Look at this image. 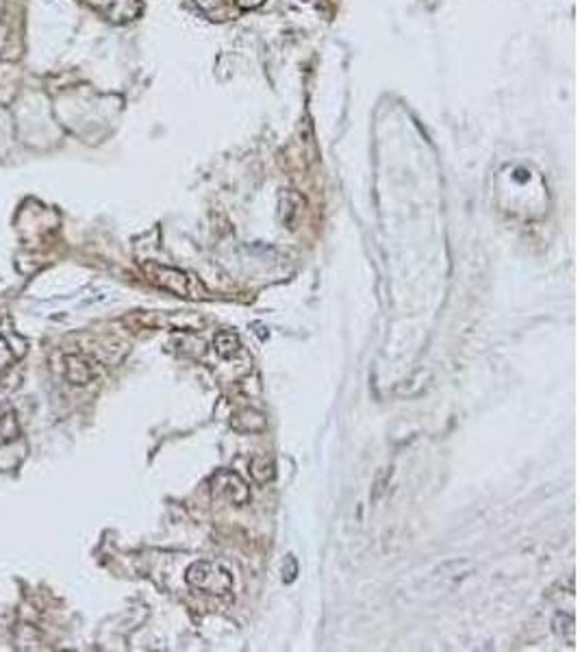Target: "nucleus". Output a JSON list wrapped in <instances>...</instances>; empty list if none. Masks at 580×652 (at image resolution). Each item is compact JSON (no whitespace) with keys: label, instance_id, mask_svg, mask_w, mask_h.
I'll return each instance as SVG.
<instances>
[{"label":"nucleus","instance_id":"obj_10","mask_svg":"<svg viewBox=\"0 0 580 652\" xmlns=\"http://www.w3.org/2000/svg\"><path fill=\"white\" fill-rule=\"evenodd\" d=\"M233 3H235L237 7H242V9H257V7H261L266 0H233Z\"/></svg>","mask_w":580,"mask_h":652},{"label":"nucleus","instance_id":"obj_8","mask_svg":"<svg viewBox=\"0 0 580 652\" xmlns=\"http://www.w3.org/2000/svg\"><path fill=\"white\" fill-rule=\"evenodd\" d=\"M554 632L560 637V640H568L569 644L574 646V635H576V629H574V617L572 616H565V613H557L552 622Z\"/></svg>","mask_w":580,"mask_h":652},{"label":"nucleus","instance_id":"obj_2","mask_svg":"<svg viewBox=\"0 0 580 652\" xmlns=\"http://www.w3.org/2000/svg\"><path fill=\"white\" fill-rule=\"evenodd\" d=\"M189 585L194 590L207 593V596H228L233 592V574L231 570L222 566V563L216 561H196L187 568V574H185Z\"/></svg>","mask_w":580,"mask_h":652},{"label":"nucleus","instance_id":"obj_9","mask_svg":"<svg viewBox=\"0 0 580 652\" xmlns=\"http://www.w3.org/2000/svg\"><path fill=\"white\" fill-rule=\"evenodd\" d=\"M196 4L203 12H207L209 16H220L224 7H226V0H196Z\"/></svg>","mask_w":580,"mask_h":652},{"label":"nucleus","instance_id":"obj_5","mask_svg":"<svg viewBox=\"0 0 580 652\" xmlns=\"http://www.w3.org/2000/svg\"><path fill=\"white\" fill-rule=\"evenodd\" d=\"M231 425L235 431L242 433H261L266 431L267 420L261 411H257V409H242V411H237L235 416H233Z\"/></svg>","mask_w":580,"mask_h":652},{"label":"nucleus","instance_id":"obj_7","mask_svg":"<svg viewBox=\"0 0 580 652\" xmlns=\"http://www.w3.org/2000/svg\"><path fill=\"white\" fill-rule=\"evenodd\" d=\"M250 474L257 483H270L274 481L276 470H274V461L270 459L267 455H259L250 461Z\"/></svg>","mask_w":580,"mask_h":652},{"label":"nucleus","instance_id":"obj_6","mask_svg":"<svg viewBox=\"0 0 580 652\" xmlns=\"http://www.w3.org/2000/svg\"><path fill=\"white\" fill-rule=\"evenodd\" d=\"M213 350H216V354H220L222 359H231L242 350V342L235 333H231V330H222V333H218L216 338H213Z\"/></svg>","mask_w":580,"mask_h":652},{"label":"nucleus","instance_id":"obj_1","mask_svg":"<svg viewBox=\"0 0 580 652\" xmlns=\"http://www.w3.org/2000/svg\"><path fill=\"white\" fill-rule=\"evenodd\" d=\"M144 274L146 279L153 285L161 287L165 291H172V294L180 296V298H192V300H207L209 290L198 276L189 274V272L179 270V267L161 266L155 261L144 264Z\"/></svg>","mask_w":580,"mask_h":652},{"label":"nucleus","instance_id":"obj_3","mask_svg":"<svg viewBox=\"0 0 580 652\" xmlns=\"http://www.w3.org/2000/svg\"><path fill=\"white\" fill-rule=\"evenodd\" d=\"M211 494L235 507H246L252 498L246 481L233 470H220L211 476Z\"/></svg>","mask_w":580,"mask_h":652},{"label":"nucleus","instance_id":"obj_4","mask_svg":"<svg viewBox=\"0 0 580 652\" xmlns=\"http://www.w3.org/2000/svg\"><path fill=\"white\" fill-rule=\"evenodd\" d=\"M81 3L114 24L133 22L141 13V0H81Z\"/></svg>","mask_w":580,"mask_h":652}]
</instances>
